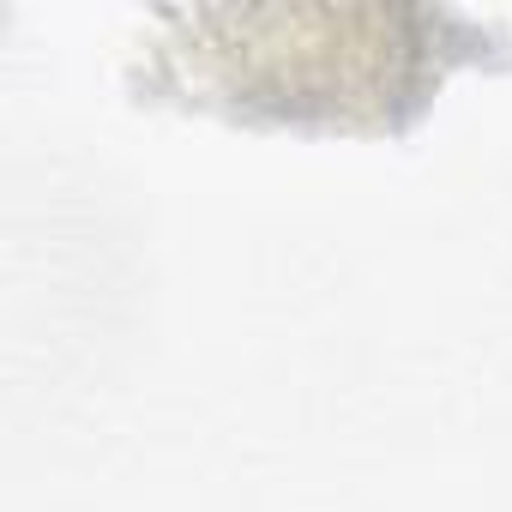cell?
I'll return each instance as SVG.
<instances>
[{
  "label": "cell",
  "instance_id": "cell-1",
  "mask_svg": "<svg viewBox=\"0 0 512 512\" xmlns=\"http://www.w3.org/2000/svg\"><path fill=\"white\" fill-rule=\"evenodd\" d=\"M187 43H163L151 85L181 91L247 121H326V127H404L440 79L482 49V25L428 7H320L308 13H169Z\"/></svg>",
  "mask_w": 512,
  "mask_h": 512
}]
</instances>
